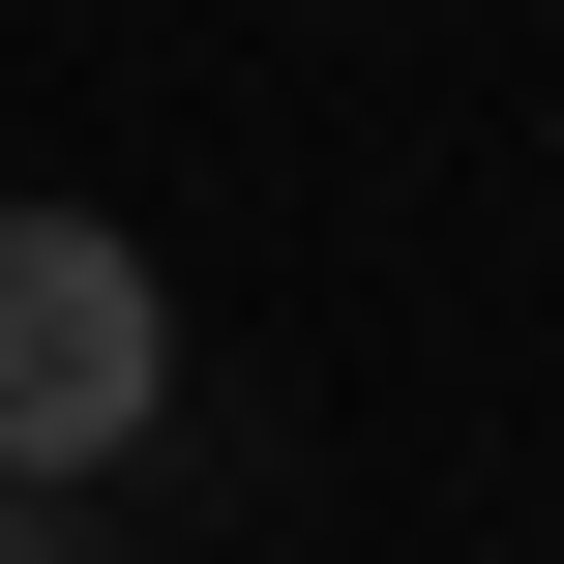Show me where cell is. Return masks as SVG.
I'll return each mask as SVG.
<instances>
[{"mask_svg":"<svg viewBox=\"0 0 564 564\" xmlns=\"http://www.w3.org/2000/svg\"><path fill=\"white\" fill-rule=\"evenodd\" d=\"M149 416H178V297H149V238L0 208V506H89Z\"/></svg>","mask_w":564,"mask_h":564,"instance_id":"6da1fadb","label":"cell"},{"mask_svg":"<svg viewBox=\"0 0 564 564\" xmlns=\"http://www.w3.org/2000/svg\"><path fill=\"white\" fill-rule=\"evenodd\" d=\"M0 564H89V506H0Z\"/></svg>","mask_w":564,"mask_h":564,"instance_id":"7a4b0ae2","label":"cell"}]
</instances>
